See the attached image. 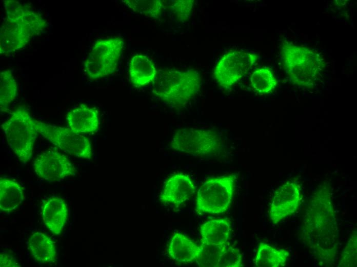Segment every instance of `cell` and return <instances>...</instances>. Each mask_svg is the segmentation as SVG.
<instances>
[{"mask_svg": "<svg viewBox=\"0 0 357 267\" xmlns=\"http://www.w3.org/2000/svg\"><path fill=\"white\" fill-rule=\"evenodd\" d=\"M303 233L320 261L323 264L334 261L338 227L330 189L325 185L317 189L311 198L304 219Z\"/></svg>", "mask_w": 357, "mask_h": 267, "instance_id": "1", "label": "cell"}, {"mask_svg": "<svg viewBox=\"0 0 357 267\" xmlns=\"http://www.w3.org/2000/svg\"><path fill=\"white\" fill-rule=\"evenodd\" d=\"M4 2L6 19L1 27V54L22 49L47 26L46 21L30 6L14 0Z\"/></svg>", "mask_w": 357, "mask_h": 267, "instance_id": "2", "label": "cell"}, {"mask_svg": "<svg viewBox=\"0 0 357 267\" xmlns=\"http://www.w3.org/2000/svg\"><path fill=\"white\" fill-rule=\"evenodd\" d=\"M283 68L294 84L313 85L325 67V62L314 49L287 42L280 48Z\"/></svg>", "mask_w": 357, "mask_h": 267, "instance_id": "3", "label": "cell"}, {"mask_svg": "<svg viewBox=\"0 0 357 267\" xmlns=\"http://www.w3.org/2000/svg\"><path fill=\"white\" fill-rule=\"evenodd\" d=\"M201 80L194 70H166L156 77L152 92L173 107L186 104L200 90Z\"/></svg>", "mask_w": 357, "mask_h": 267, "instance_id": "4", "label": "cell"}, {"mask_svg": "<svg viewBox=\"0 0 357 267\" xmlns=\"http://www.w3.org/2000/svg\"><path fill=\"white\" fill-rule=\"evenodd\" d=\"M2 127L10 148L21 162H27L32 157L38 133L36 120L25 106H19Z\"/></svg>", "mask_w": 357, "mask_h": 267, "instance_id": "5", "label": "cell"}, {"mask_svg": "<svg viewBox=\"0 0 357 267\" xmlns=\"http://www.w3.org/2000/svg\"><path fill=\"white\" fill-rule=\"evenodd\" d=\"M236 177L234 174L207 179L199 187L195 211L200 215L225 213L233 200Z\"/></svg>", "mask_w": 357, "mask_h": 267, "instance_id": "6", "label": "cell"}, {"mask_svg": "<svg viewBox=\"0 0 357 267\" xmlns=\"http://www.w3.org/2000/svg\"><path fill=\"white\" fill-rule=\"evenodd\" d=\"M120 37L99 40L94 44L84 62L86 74L96 80L109 75L115 70L124 48Z\"/></svg>", "mask_w": 357, "mask_h": 267, "instance_id": "7", "label": "cell"}, {"mask_svg": "<svg viewBox=\"0 0 357 267\" xmlns=\"http://www.w3.org/2000/svg\"><path fill=\"white\" fill-rule=\"evenodd\" d=\"M170 146L177 151L204 157L218 151L222 146V140L219 135L211 130L183 128L174 134Z\"/></svg>", "mask_w": 357, "mask_h": 267, "instance_id": "8", "label": "cell"}, {"mask_svg": "<svg viewBox=\"0 0 357 267\" xmlns=\"http://www.w3.org/2000/svg\"><path fill=\"white\" fill-rule=\"evenodd\" d=\"M38 133L43 138L64 152L78 158L90 160L92 147L90 140L75 133L69 127L57 126L36 120Z\"/></svg>", "mask_w": 357, "mask_h": 267, "instance_id": "9", "label": "cell"}, {"mask_svg": "<svg viewBox=\"0 0 357 267\" xmlns=\"http://www.w3.org/2000/svg\"><path fill=\"white\" fill-rule=\"evenodd\" d=\"M257 59V55L251 52H229L215 66L213 73L214 78L222 87L229 89L248 72Z\"/></svg>", "mask_w": 357, "mask_h": 267, "instance_id": "10", "label": "cell"}, {"mask_svg": "<svg viewBox=\"0 0 357 267\" xmlns=\"http://www.w3.org/2000/svg\"><path fill=\"white\" fill-rule=\"evenodd\" d=\"M33 168L39 178L48 182H60L75 176L76 169L67 156L56 148H50L37 155Z\"/></svg>", "mask_w": 357, "mask_h": 267, "instance_id": "11", "label": "cell"}, {"mask_svg": "<svg viewBox=\"0 0 357 267\" xmlns=\"http://www.w3.org/2000/svg\"><path fill=\"white\" fill-rule=\"evenodd\" d=\"M302 200L301 186L295 180H290L274 192L269 207V218L274 224L294 213Z\"/></svg>", "mask_w": 357, "mask_h": 267, "instance_id": "12", "label": "cell"}, {"mask_svg": "<svg viewBox=\"0 0 357 267\" xmlns=\"http://www.w3.org/2000/svg\"><path fill=\"white\" fill-rule=\"evenodd\" d=\"M195 189L194 183L188 175L177 173L167 180L160 200L164 203L181 204L190 199Z\"/></svg>", "mask_w": 357, "mask_h": 267, "instance_id": "13", "label": "cell"}, {"mask_svg": "<svg viewBox=\"0 0 357 267\" xmlns=\"http://www.w3.org/2000/svg\"><path fill=\"white\" fill-rule=\"evenodd\" d=\"M67 216V206L62 198L52 196L45 202L42 211V219L52 234L61 233L66 224Z\"/></svg>", "mask_w": 357, "mask_h": 267, "instance_id": "14", "label": "cell"}, {"mask_svg": "<svg viewBox=\"0 0 357 267\" xmlns=\"http://www.w3.org/2000/svg\"><path fill=\"white\" fill-rule=\"evenodd\" d=\"M66 120L68 127L73 132L92 133L98 127V112L94 108L81 104L68 112Z\"/></svg>", "mask_w": 357, "mask_h": 267, "instance_id": "15", "label": "cell"}, {"mask_svg": "<svg viewBox=\"0 0 357 267\" xmlns=\"http://www.w3.org/2000/svg\"><path fill=\"white\" fill-rule=\"evenodd\" d=\"M201 243L225 245L231 233V221L228 218L213 219L206 221L200 228Z\"/></svg>", "mask_w": 357, "mask_h": 267, "instance_id": "16", "label": "cell"}, {"mask_svg": "<svg viewBox=\"0 0 357 267\" xmlns=\"http://www.w3.org/2000/svg\"><path fill=\"white\" fill-rule=\"evenodd\" d=\"M201 249L200 245H198L189 237L182 233H176L170 240L168 253L176 262L187 264L196 261Z\"/></svg>", "mask_w": 357, "mask_h": 267, "instance_id": "17", "label": "cell"}, {"mask_svg": "<svg viewBox=\"0 0 357 267\" xmlns=\"http://www.w3.org/2000/svg\"><path fill=\"white\" fill-rule=\"evenodd\" d=\"M28 248L34 260L39 264L55 262L57 252L55 242L46 234L36 232L28 240Z\"/></svg>", "mask_w": 357, "mask_h": 267, "instance_id": "18", "label": "cell"}, {"mask_svg": "<svg viewBox=\"0 0 357 267\" xmlns=\"http://www.w3.org/2000/svg\"><path fill=\"white\" fill-rule=\"evenodd\" d=\"M129 73L132 85L136 87L145 86L154 81L157 71L154 63L147 56L136 54L130 62Z\"/></svg>", "mask_w": 357, "mask_h": 267, "instance_id": "19", "label": "cell"}, {"mask_svg": "<svg viewBox=\"0 0 357 267\" xmlns=\"http://www.w3.org/2000/svg\"><path fill=\"white\" fill-rule=\"evenodd\" d=\"M24 200L22 186L16 181L1 177L0 179V210L10 213L15 210Z\"/></svg>", "mask_w": 357, "mask_h": 267, "instance_id": "20", "label": "cell"}, {"mask_svg": "<svg viewBox=\"0 0 357 267\" xmlns=\"http://www.w3.org/2000/svg\"><path fill=\"white\" fill-rule=\"evenodd\" d=\"M289 253L287 250L279 249L265 242L259 244L254 263L257 267H282L286 265Z\"/></svg>", "mask_w": 357, "mask_h": 267, "instance_id": "21", "label": "cell"}, {"mask_svg": "<svg viewBox=\"0 0 357 267\" xmlns=\"http://www.w3.org/2000/svg\"><path fill=\"white\" fill-rule=\"evenodd\" d=\"M17 86L14 77L9 69L0 73V110L7 112L16 96Z\"/></svg>", "mask_w": 357, "mask_h": 267, "instance_id": "22", "label": "cell"}, {"mask_svg": "<svg viewBox=\"0 0 357 267\" xmlns=\"http://www.w3.org/2000/svg\"><path fill=\"white\" fill-rule=\"evenodd\" d=\"M252 88L260 94L271 92L276 87L277 81L269 68L255 69L250 78Z\"/></svg>", "mask_w": 357, "mask_h": 267, "instance_id": "23", "label": "cell"}, {"mask_svg": "<svg viewBox=\"0 0 357 267\" xmlns=\"http://www.w3.org/2000/svg\"><path fill=\"white\" fill-rule=\"evenodd\" d=\"M125 5L133 12L146 17L157 18L165 7L161 0H125Z\"/></svg>", "mask_w": 357, "mask_h": 267, "instance_id": "24", "label": "cell"}, {"mask_svg": "<svg viewBox=\"0 0 357 267\" xmlns=\"http://www.w3.org/2000/svg\"><path fill=\"white\" fill-rule=\"evenodd\" d=\"M201 252L196 260L201 267H217L220 256L227 246L215 245L201 243Z\"/></svg>", "mask_w": 357, "mask_h": 267, "instance_id": "25", "label": "cell"}, {"mask_svg": "<svg viewBox=\"0 0 357 267\" xmlns=\"http://www.w3.org/2000/svg\"><path fill=\"white\" fill-rule=\"evenodd\" d=\"M242 265V255L234 246H226L222 252L217 267H240Z\"/></svg>", "mask_w": 357, "mask_h": 267, "instance_id": "26", "label": "cell"}, {"mask_svg": "<svg viewBox=\"0 0 357 267\" xmlns=\"http://www.w3.org/2000/svg\"><path fill=\"white\" fill-rule=\"evenodd\" d=\"M356 233H353L348 241L341 255L340 266L352 267L356 266Z\"/></svg>", "mask_w": 357, "mask_h": 267, "instance_id": "27", "label": "cell"}, {"mask_svg": "<svg viewBox=\"0 0 357 267\" xmlns=\"http://www.w3.org/2000/svg\"><path fill=\"white\" fill-rule=\"evenodd\" d=\"M172 2L170 6L173 15L180 21H186L191 14L194 1L182 0Z\"/></svg>", "mask_w": 357, "mask_h": 267, "instance_id": "28", "label": "cell"}, {"mask_svg": "<svg viewBox=\"0 0 357 267\" xmlns=\"http://www.w3.org/2000/svg\"><path fill=\"white\" fill-rule=\"evenodd\" d=\"M0 266L1 267H18L21 265L17 262L15 257L7 253L0 254Z\"/></svg>", "mask_w": 357, "mask_h": 267, "instance_id": "29", "label": "cell"}]
</instances>
